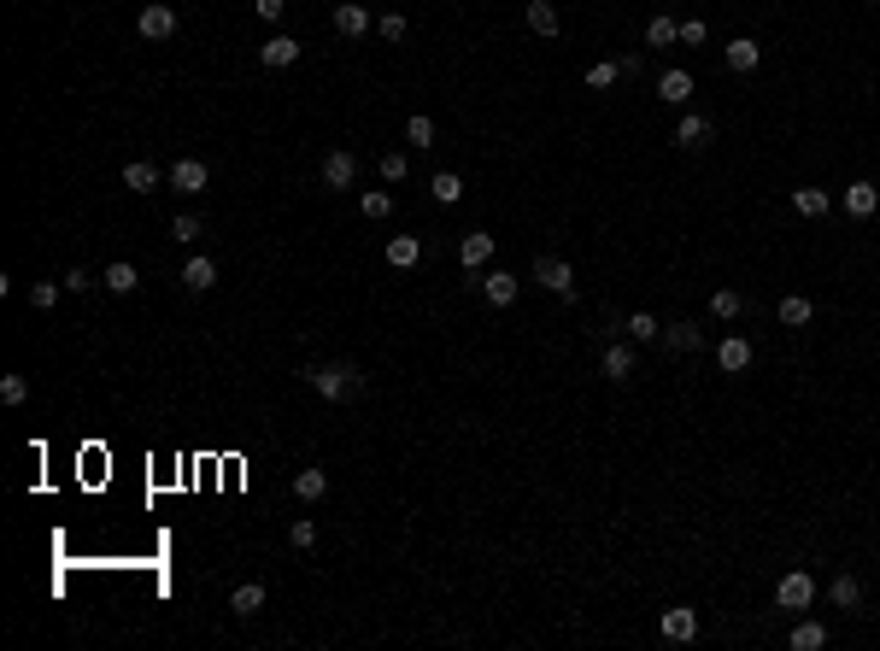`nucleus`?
Segmentation results:
<instances>
[{
    "instance_id": "obj_20",
    "label": "nucleus",
    "mask_w": 880,
    "mask_h": 651,
    "mask_svg": "<svg viewBox=\"0 0 880 651\" xmlns=\"http://www.w3.org/2000/svg\"><path fill=\"white\" fill-rule=\"evenodd\" d=\"M335 30H341V36H364V30H370V13H364L359 0H341V6H335Z\"/></svg>"
},
{
    "instance_id": "obj_2",
    "label": "nucleus",
    "mask_w": 880,
    "mask_h": 651,
    "mask_svg": "<svg viewBox=\"0 0 880 651\" xmlns=\"http://www.w3.org/2000/svg\"><path fill=\"white\" fill-rule=\"evenodd\" d=\"M534 282H540V288H552L558 299H575V271L564 264V258H552V253H546V258H534Z\"/></svg>"
},
{
    "instance_id": "obj_5",
    "label": "nucleus",
    "mask_w": 880,
    "mask_h": 651,
    "mask_svg": "<svg viewBox=\"0 0 880 651\" xmlns=\"http://www.w3.org/2000/svg\"><path fill=\"white\" fill-rule=\"evenodd\" d=\"M206 183H211V171L200 159H176L171 165V188H176V194H206Z\"/></svg>"
},
{
    "instance_id": "obj_40",
    "label": "nucleus",
    "mask_w": 880,
    "mask_h": 651,
    "mask_svg": "<svg viewBox=\"0 0 880 651\" xmlns=\"http://www.w3.org/2000/svg\"><path fill=\"white\" fill-rule=\"evenodd\" d=\"M0 399H6V406H24V399H30V381L24 376H0Z\"/></svg>"
},
{
    "instance_id": "obj_30",
    "label": "nucleus",
    "mask_w": 880,
    "mask_h": 651,
    "mask_svg": "<svg viewBox=\"0 0 880 651\" xmlns=\"http://www.w3.org/2000/svg\"><path fill=\"white\" fill-rule=\"evenodd\" d=\"M359 206H364V218H370V223L394 218V194H387V188H364V200H359Z\"/></svg>"
},
{
    "instance_id": "obj_19",
    "label": "nucleus",
    "mask_w": 880,
    "mask_h": 651,
    "mask_svg": "<svg viewBox=\"0 0 880 651\" xmlns=\"http://www.w3.org/2000/svg\"><path fill=\"white\" fill-rule=\"evenodd\" d=\"M517 288H522V282H517L511 271H487V276H482V294L493 299V306H511V299H517Z\"/></svg>"
},
{
    "instance_id": "obj_32",
    "label": "nucleus",
    "mask_w": 880,
    "mask_h": 651,
    "mask_svg": "<svg viewBox=\"0 0 880 651\" xmlns=\"http://www.w3.org/2000/svg\"><path fill=\"white\" fill-rule=\"evenodd\" d=\"M294 493H299V499H323V493H329V469H299Z\"/></svg>"
},
{
    "instance_id": "obj_31",
    "label": "nucleus",
    "mask_w": 880,
    "mask_h": 651,
    "mask_svg": "<svg viewBox=\"0 0 880 651\" xmlns=\"http://www.w3.org/2000/svg\"><path fill=\"white\" fill-rule=\"evenodd\" d=\"M429 194L440 200V206H458V200H464V183H458V171H440V176L429 183Z\"/></svg>"
},
{
    "instance_id": "obj_28",
    "label": "nucleus",
    "mask_w": 880,
    "mask_h": 651,
    "mask_svg": "<svg viewBox=\"0 0 880 651\" xmlns=\"http://www.w3.org/2000/svg\"><path fill=\"white\" fill-rule=\"evenodd\" d=\"M229 611H236V616H259L264 611V587H259V581L236 587V593H229Z\"/></svg>"
},
{
    "instance_id": "obj_36",
    "label": "nucleus",
    "mask_w": 880,
    "mask_h": 651,
    "mask_svg": "<svg viewBox=\"0 0 880 651\" xmlns=\"http://www.w3.org/2000/svg\"><path fill=\"white\" fill-rule=\"evenodd\" d=\"M710 311H716V317H740V311H745V299L733 294V288H716V294H710Z\"/></svg>"
},
{
    "instance_id": "obj_3",
    "label": "nucleus",
    "mask_w": 880,
    "mask_h": 651,
    "mask_svg": "<svg viewBox=\"0 0 880 651\" xmlns=\"http://www.w3.org/2000/svg\"><path fill=\"white\" fill-rule=\"evenodd\" d=\"M810 599H816V581H810L804 569L775 581V604H781V611H810Z\"/></svg>"
},
{
    "instance_id": "obj_8",
    "label": "nucleus",
    "mask_w": 880,
    "mask_h": 651,
    "mask_svg": "<svg viewBox=\"0 0 880 651\" xmlns=\"http://www.w3.org/2000/svg\"><path fill=\"white\" fill-rule=\"evenodd\" d=\"M675 147H687V153L710 147V118H698V111H681V123H675Z\"/></svg>"
},
{
    "instance_id": "obj_33",
    "label": "nucleus",
    "mask_w": 880,
    "mask_h": 651,
    "mask_svg": "<svg viewBox=\"0 0 880 651\" xmlns=\"http://www.w3.org/2000/svg\"><path fill=\"white\" fill-rule=\"evenodd\" d=\"M645 41H652V48H670V41H681V24H675V18H663V13H657L652 24H645Z\"/></svg>"
},
{
    "instance_id": "obj_45",
    "label": "nucleus",
    "mask_w": 880,
    "mask_h": 651,
    "mask_svg": "<svg viewBox=\"0 0 880 651\" xmlns=\"http://www.w3.org/2000/svg\"><path fill=\"white\" fill-rule=\"evenodd\" d=\"M65 288H71V294H83V288H94V276L76 264V271H65Z\"/></svg>"
},
{
    "instance_id": "obj_16",
    "label": "nucleus",
    "mask_w": 880,
    "mask_h": 651,
    "mask_svg": "<svg viewBox=\"0 0 880 651\" xmlns=\"http://www.w3.org/2000/svg\"><path fill=\"white\" fill-rule=\"evenodd\" d=\"M722 59H728V71H757V59H763V48H757L751 36H733Z\"/></svg>"
},
{
    "instance_id": "obj_1",
    "label": "nucleus",
    "mask_w": 880,
    "mask_h": 651,
    "mask_svg": "<svg viewBox=\"0 0 880 651\" xmlns=\"http://www.w3.org/2000/svg\"><path fill=\"white\" fill-rule=\"evenodd\" d=\"M306 381L317 388V399H352V394H364V370L347 364V358H335V364H311Z\"/></svg>"
},
{
    "instance_id": "obj_21",
    "label": "nucleus",
    "mask_w": 880,
    "mask_h": 651,
    "mask_svg": "<svg viewBox=\"0 0 880 651\" xmlns=\"http://www.w3.org/2000/svg\"><path fill=\"white\" fill-rule=\"evenodd\" d=\"M417 258H422V241H417V235H394V241H387V264H394V271H411Z\"/></svg>"
},
{
    "instance_id": "obj_34",
    "label": "nucleus",
    "mask_w": 880,
    "mask_h": 651,
    "mask_svg": "<svg viewBox=\"0 0 880 651\" xmlns=\"http://www.w3.org/2000/svg\"><path fill=\"white\" fill-rule=\"evenodd\" d=\"M288 546H294V552H311V546H317V522H311V516H299L294 529H288Z\"/></svg>"
},
{
    "instance_id": "obj_18",
    "label": "nucleus",
    "mask_w": 880,
    "mask_h": 651,
    "mask_svg": "<svg viewBox=\"0 0 880 651\" xmlns=\"http://www.w3.org/2000/svg\"><path fill=\"white\" fill-rule=\"evenodd\" d=\"M828 599H833V611H857V604H863V581H857V575H833Z\"/></svg>"
},
{
    "instance_id": "obj_41",
    "label": "nucleus",
    "mask_w": 880,
    "mask_h": 651,
    "mask_svg": "<svg viewBox=\"0 0 880 651\" xmlns=\"http://www.w3.org/2000/svg\"><path fill=\"white\" fill-rule=\"evenodd\" d=\"M405 171H411L405 153H382V183H405Z\"/></svg>"
},
{
    "instance_id": "obj_14",
    "label": "nucleus",
    "mask_w": 880,
    "mask_h": 651,
    "mask_svg": "<svg viewBox=\"0 0 880 651\" xmlns=\"http://www.w3.org/2000/svg\"><path fill=\"white\" fill-rule=\"evenodd\" d=\"M100 288H112V294H136V288H141V271L129 264V258H118V264H106Z\"/></svg>"
},
{
    "instance_id": "obj_4",
    "label": "nucleus",
    "mask_w": 880,
    "mask_h": 651,
    "mask_svg": "<svg viewBox=\"0 0 880 651\" xmlns=\"http://www.w3.org/2000/svg\"><path fill=\"white\" fill-rule=\"evenodd\" d=\"M352 183H359V159H352L347 147H335L329 159H323V188H329V194H341V188H352Z\"/></svg>"
},
{
    "instance_id": "obj_26",
    "label": "nucleus",
    "mask_w": 880,
    "mask_h": 651,
    "mask_svg": "<svg viewBox=\"0 0 880 651\" xmlns=\"http://www.w3.org/2000/svg\"><path fill=\"white\" fill-rule=\"evenodd\" d=\"M153 183H159V171H153L147 159H129L124 165V188H129V194H153Z\"/></svg>"
},
{
    "instance_id": "obj_27",
    "label": "nucleus",
    "mask_w": 880,
    "mask_h": 651,
    "mask_svg": "<svg viewBox=\"0 0 880 651\" xmlns=\"http://www.w3.org/2000/svg\"><path fill=\"white\" fill-rule=\"evenodd\" d=\"M775 311H781V323H787V329H804V323L816 317V306H810L804 294H787V299H781V306H775Z\"/></svg>"
},
{
    "instance_id": "obj_9",
    "label": "nucleus",
    "mask_w": 880,
    "mask_h": 651,
    "mask_svg": "<svg viewBox=\"0 0 880 651\" xmlns=\"http://www.w3.org/2000/svg\"><path fill=\"white\" fill-rule=\"evenodd\" d=\"M141 36H147V41H171L176 36V6H164V0L147 6V13H141Z\"/></svg>"
},
{
    "instance_id": "obj_38",
    "label": "nucleus",
    "mask_w": 880,
    "mask_h": 651,
    "mask_svg": "<svg viewBox=\"0 0 880 651\" xmlns=\"http://www.w3.org/2000/svg\"><path fill=\"white\" fill-rule=\"evenodd\" d=\"M171 235H176V241L188 246V241H200V235H206V223H200L194 211H182V218H171Z\"/></svg>"
},
{
    "instance_id": "obj_35",
    "label": "nucleus",
    "mask_w": 880,
    "mask_h": 651,
    "mask_svg": "<svg viewBox=\"0 0 880 651\" xmlns=\"http://www.w3.org/2000/svg\"><path fill=\"white\" fill-rule=\"evenodd\" d=\"M405 141H411V147H434V118H422V111H417V118L405 123Z\"/></svg>"
},
{
    "instance_id": "obj_11",
    "label": "nucleus",
    "mask_w": 880,
    "mask_h": 651,
    "mask_svg": "<svg viewBox=\"0 0 880 651\" xmlns=\"http://www.w3.org/2000/svg\"><path fill=\"white\" fill-rule=\"evenodd\" d=\"M487 258H493V235H487V229H476V235L458 241V264H464V271H482Z\"/></svg>"
},
{
    "instance_id": "obj_24",
    "label": "nucleus",
    "mask_w": 880,
    "mask_h": 651,
    "mask_svg": "<svg viewBox=\"0 0 880 651\" xmlns=\"http://www.w3.org/2000/svg\"><path fill=\"white\" fill-rule=\"evenodd\" d=\"M833 200H828V188H793V211L798 218H822Z\"/></svg>"
},
{
    "instance_id": "obj_42",
    "label": "nucleus",
    "mask_w": 880,
    "mask_h": 651,
    "mask_svg": "<svg viewBox=\"0 0 880 651\" xmlns=\"http://www.w3.org/2000/svg\"><path fill=\"white\" fill-rule=\"evenodd\" d=\"M376 30H382L387 41H405V30H411V24H405L399 13H387V18H376Z\"/></svg>"
},
{
    "instance_id": "obj_12",
    "label": "nucleus",
    "mask_w": 880,
    "mask_h": 651,
    "mask_svg": "<svg viewBox=\"0 0 880 651\" xmlns=\"http://www.w3.org/2000/svg\"><path fill=\"white\" fill-rule=\"evenodd\" d=\"M294 59H299V41H294V36H271V41L259 48V65H264V71H282V65H294Z\"/></svg>"
},
{
    "instance_id": "obj_23",
    "label": "nucleus",
    "mask_w": 880,
    "mask_h": 651,
    "mask_svg": "<svg viewBox=\"0 0 880 651\" xmlns=\"http://www.w3.org/2000/svg\"><path fill=\"white\" fill-rule=\"evenodd\" d=\"M698 341H705V334H698L693 323H663V346H670V352H698Z\"/></svg>"
},
{
    "instance_id": "obj_25",
    "label": "nucleus",
    "mask_w": 880,
    "mask_h": 651,
    "mask_svg": "<svg viewBox=\"0 0 880 651\" xmlns=\"http://www.w3.org/2000/svg\"><path fill=\"white\" fill-rule=\"evenodd\" d=\"M529 30L534 36H558V6L552 0H529Z\"/></svg>"
},
{
    "instance_id": "obj_29",
    "label": "nucleus",
    "mask_w": 880,
    "mask_h": 651,
    "mask_svg": "<svg viewBox=\"0 0 880 651\" xmlns=\"http://www.w3.org/2000/svg\"><path fill=\"white\" fill-rule=\"evenodd\" d=\"M787 646H793V651H822V646H828V628H822V622H798L793 634H787Z\"/></svg>"
},
{
    "instance_id": "obj_13",
    "label": "nucleus",
    "mask_w": 880,
    "mask_h": 651,
    "mask_svg": "<svg viewBox=\"0 0 880 651\" xmlns=\"http://www.w3.org/2000/svg\"><path fill=\"white\" fill-rule=\"evenodd\" d=\"M622 334L640 341V346H652V341H663V323H657L652 311H628V317H622Z\"/></svg>"
},
{
    "instance_id": "obj_22",
    "label": "nucleus",
    "mask_w": 880,
    "mask_h": 651,
    "mask_svg": "<svg viewBox=\"0 0 880 651\" xmlns=\"http://www.w3.org/2000/svg\"><path fill=\"white\" fill-rule=\"evenodd\" d=\"M599 370H605L610 381H628V376H634V346H605V358H599Z\"/></svg>"
},
{
    "instance_id": "obj_7",
    "label": "nucleus",
    "mask_w": 880,
    "mask_h": 651,
    "mask_svg": "<svg viewBox=\"0 0 880 651\" xmlns=\"http://www.w3.org/2000/svg\"><path fill=\"white\" fill-rule=\"evenodd\" d=\"M182 288H188V294H211V288H218V258H206V253L188 258V264H182Z\"/></svg>"
},
{
    "instance_id": "obj_6",
    "label": "nucleus",
    "mask_w": 880,
    "mask_h": 651,
    "mask_svg": "<svg viewBox=\"0 0 880 651\" xmlns=\"http://www.w3.org/2000/svg\"><path fill=\"white\" fill-rule=\"evenodd\" d=\"M751 358H757V352H751V341H745V334H728V341L716 346V364L728 370V376H745V370H751Z\"/></svg>"
},
{
    "instance_id": "obj_39",
    "label": "nucleus",
    "mask_w": 880,
    "mask_h": 651,
    "mask_svg": "<svg viewBox=\"0 0 880 651\" xmlns=\"http://www.w3.org/2000/svg\"><path fill=\"white\" fill-rule=\"evenodd\" d=\"M59 288H65V282H36V288H30V306H36V311H53V306H59Z\"/></svg>"
},
{
    "instance_id": "obj_43",
    "label": "nucleus",
    "mask_w": 880,
    "mask_h": 651,
    "mask_svg": "<svg viewBox=\"0 0 880 651\" xmlns=\"http://www.w3.org/2000/svg\"><path fill=\"white\" fill-rule=\"evenodd\" d=\"M253 13H259V18H264V24H276V18H282V13H288V0H253Z\"/></svg>"
},
{
    "instance_id": "obj_17",
    "label": "nucleus",
    "mask_w": 880,
    "mask_h": 651,
    "mask_svg": "<svg viewBox=\"0 0 880 651\" xmlns=\"http://www.w3.org/2000/svg\"><path fill=\"white\" fill-rule=\"evenodd\" d=\"M875 206H880L875 183H851V188H845V211H851V218H875Z\"/></svg>"
},
{
    "instance_id": "obj_44",
    "label": "nucleus",
    "mask_w": 880,
    "mask_h": 651,
    "mask_svg": "<svg viewBox=\"0 0 880 651\" xmlns=\"http://www.w3.org/2000/svg\"><path fill=\"white\" fill-rule=\"evenodd\" d=\"M705 36H710V30H705V18H687V24H681V41H687V48H698Z\"/></svg>"
},
{
    "instance_id": "obj_10",
    "label": "nucleus",
    "mask_w": 880,
    "mask_h": 651,
    "mask_svg": "<svg viewBox=\"0 0 880 651\" xmlns=\"http://www.w3.org/2000/svg\"><path fill=\"white\" fill-rule=\"evenodd\" d=\"M663 639H675V646H687V639H698V611H687V604H675V611H663Z\"/></svg>"
},
{
    "instance_id": "obj_37",
    "label": "nucleus",
    "mask_w": 880,
    "mask_h": 651,
    "mask_svg": "<svg viewBox=\"0 0 880 651\" xmlns=\"http://www.w3.org/2000/svg\"><path fill=\"white\" fill-rule=\"evenodd\" d=\"M622 76V65L617 59H599V65H587V88H610Z\"/></svg>"
},
{
    "instance_id": "obj_15",
    "label": "nucleus",
    "mask_w": 880,
    "mask_h": 651,
    "mask_svg": "<svg viewBox=\"0 0 880 651\" xmlns=\"http://www.w3.org/2000/svg\"><path fill=\"white\" fill-rule=\"evenodd\" d=\"M657 100L687 106V100H693V76H687V71H663V76H657Z\"/></svg>"
}]
</instances>
